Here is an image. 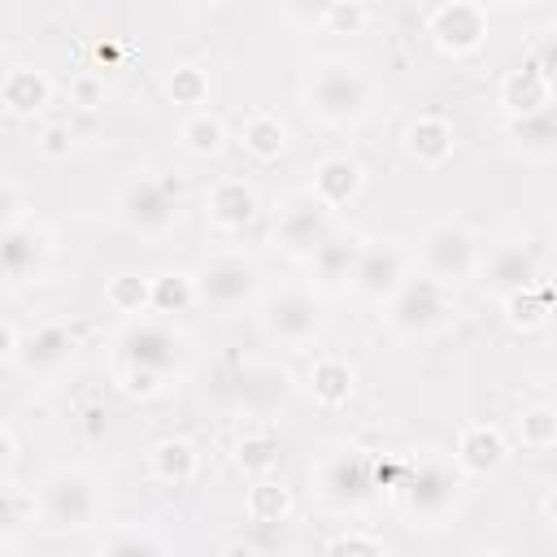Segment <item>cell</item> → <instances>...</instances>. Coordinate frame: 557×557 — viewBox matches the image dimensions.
<instances>
[{"instance_id":"32","label":"cell","mask_w":557,"mask_h":557,"mask_svg":"<svg viewBox=\"0 0 557 557\" xmlns=\"http://www.w3.org/2000/svg\"><path fill=\"white\" fill-rule=\"evenodd\" d=\"M191 305H196V283H191L187 270H165V274L152 278V300H148V309H157V313H183V309H191Z\"/></svg>"},{"instance_id":"8","label":"cell","mask_w":557,"mask_h":557,"mask_svg":"<svg viewBox=\"0 0 557 557\" xmlns=\"http://www.w3.org/2000/svg\"><path fill=\"white\" fill-rule=\"evenodd\" d=\"M117 366H135L170 383V374L187 366V335L165 318H139L117 335Z\"/></svg>"},{"instance_id":"48","label":"cell","mask_w":557,"mask_h":557,"mask_svg":"<svg viewBox=\"0 0 557 557\" xmlns=\"http://www.w3.org/2000/svg\"><path fill=\"white\" fill-rule=\"evenodd\" d=\"M479 557H509V553H500V548H492V553H479Z\"/></svg>"},{"instance_id":"18","label":"cell","mask_w":557,"mask_h":557,"mask_svg":"<svg viewBox=\"0 0 557 557\" xmlns=\"http://www.w3.org/2000/svg\"><path fill=\"white\" fill-rule=\"evenodd\" d=\"M361 183H366V174H361V165L352 161V157H344V152H331V157H322L318 165H313V178H309V196L322 205V209H348L357 196H361Z\"/></svg>"},{"instance_id":"45","label":"cell","mask_w":557,"mask_h":557,"mask_svg":"<svg viewBox=\"0 0 557 557\" xmlns=\"http://www.w3.org/2000/svg\"><path fill=\"white\" fill-rule=\"evenodd\" d=\"M17 339H22V335H17V331H13V326L0 318V361H13V352H17Z\"/></svg>"},{"instance_id":"27","label":"cell","mask_w":557,"mask_h":557,"mask_svg":"<svg viewBox=\"0 0 557 557\" xmlns=\"http://www.w3.org/2000/svg\"><path fill=\"white\" fill-rule=\"evenodd\" d=\"M283 461V448H278V435L270 426H252L239 435L235 444V466L248 474V479H270Z\"/></svg>"},{"instance_id":"39","label":"cell","mask_w":557,"mask_h":557,"mask_svg":"<svg viewBox=\"0 0 557 557\" xmlns=\"http://www.w3.org/2000/svg\"><path fill=\"white\" fill-rule=\"evenodd\" d=\"M100 557H161V544H157L148 531H117V535L100 548Z\"/></svg>"},{"instance_id":"47","label":"cell","mask_w":557,"mask_h":557,"mask_svg":"<svg viewBox=\"0 0 557 557\" xmlns=\"http://www.w3.org/2000/svg\"><path fill=\"white\" fill-rule=\"evenodd\" d=\"M218 557H257V548L244 544V540H226V544L218 548Z\"/></svg>"},{"instance_id":"40","label":"cell","mask_w":557,"mask_h":557,"mask_svg":"<svg viewBox=\"0 0 557 557\" xmlns=\"http://www.w3.org/2000/svg\"><path fill=\"white\" fill-rule=\"evenodd\" d=\"M70 100H74L78 109H100V104H104V74H96V70L74 74V78H70Z\"/></svg>"},{"instance_id":"20","label":"cell","mask_w":557,"mask_h":557,"mask_svg":"<svg viewBox=\"0 0 557 557\" xmlns=\"http://www.w3.org/2000/svg\"><path fill=\"white\" fill-rule=\"evenodd\" d=\"M500 109L509 117H527L540 109H553V74H544L535 61H522L505 70L500 78Z\"/></svg>"},{"instance_id":"9","label":"cell","mask_w":557,"mask_h":557,"mask_svg":"<svg viewBox=\"0 0 557 557\" xmlns=\"http://www.w3.org/2000/svg\"><path fill=\"white\" fill-rule=\"evenodd\" d=\"M418 257H422V274H426V278L453 287V283L479 274L483 248H479L474 231H466V226H457V222H435V226L422 235Z\"/></svg>"},{"instance_id":"21","label":"cell","mask_w":557,"mask_h":557,"mask_svg":"<svg viewBox=\"0 0 557 557\" xmlns=\"http://www.w3.org/2000/svg\"><path fill=\"white\" fill-rule=\"evenodd\" d=\"M457 148V131L448 117L440 113H418L409 126H405V152L422 165V170H440Z\"/></svg>"},{"instance_id":"13","label":"cell","mask_w":557,"mask_h":557,"mask_svg":"<svg viewBox=\"0 0 557 557\" xmlns=\"http://www.w3.org/2000/svg\"><path fill=\"white\" fill-rule=\"evenodd\" d=\"M409 278V261H405V248L396 239H366L361 244V257L352 265V278L348 287L361 296V300H374V305H387L392 292Z\"/></svg>"},{"instance_id":"15","label":"cell","mask_w":557,"mask_h":557,"mask_svg":"<svg viewBox=\"0 0 557 557\" xmlns=\"http://www.w3.org/2000/svg\"><path fill=\"white\" fill-rule=\"evenodd\" d=\"M426 30L435 39L440 52H453V57H466L483 44L487 35V9L474 4V0H444L431 9L426 17Z\"/></svg>"},{"instance_id":"2","label":"cell","mask_w":557,"mask_h":557,"mask_svg":"<svg viewBox=\"0 0 557 557\" xmlns=\"http://www.w3.org/2000/svg\"><path fill=\"white\" fill-rule=\"evenodd\" d=\"M461 492H466V479L461 470L440 457V453H422L413 461H405V474H400V509L413 527H444L448 513L461 505Z\"/></svg>"},{"instance_id":"37","label":"cell","mask_w":557,"mask_h":557,"mask_svg":"<svg viewBox=\"0 0 557 557\" xmlns=\"http://www.w3.org/2000/svg\"><path fill=\"white\" fill-rule=\"evenodd\" d=\"M313 17H318L331 35H357V30L370 22V4H357V0H331V4L313 9Z\"/></svg>"},{"instance_id":"33","label":"cell","mask_w":557,"mask_h":557,"mask_svg":"<svg viewBox=\"0 0 557 557\" xmlns=\"http://www.w3.org/2000/svg\"><path fill=\"white\" fill-rule=\"evenodd\" d=\"M518 444L531 448V453H548L557 444V413H553V405L540 400V405H527L518 413Z\"/></svg>"},{"instance_id":"31","label":"cell","mask_w":557,"mask_h":557,"mask_svg":"<svg viewBox=\"0 0 557 557\" xmlns=\"http://www.w3.org/2000/svg\"><path fill=\"white\" fill-rule=\"evenodd\" d=\"M244 509L252 522H283L292 513V492L274 479H252L248 496H244Z\"/></svg>"},{"instance_id":"5","label":"cell","mask_w":557,"mask_h":557,"mask_svg":"<svg viewBox=\"0 0 557 557\" xmlns=\"http://www.w3.org/2000/svg\"><path fill=\"white\" fill-rule=\"evenodd\" d=\"M35 509L39 518L52 527V531H87L96 518H100V487L87 470L78 466H57L44 483H39V496H35Z\"/></svg>"},{"instance_id":"42","label":"cell","mask_w":557,"mask_h":557,"mask_svg":"<svg viewBox=\"0 0 557 557\" xmlns=\"http://www.w3.org/2000/svg\"><path fill=\"white\" fill-rule=\"evenodd\" d=\"M35 148H39V157L61 161V157H70V148H74V131H70V126H48Z\"/></svg>"},{"instance_id":"26","label":"cell","mask_w":557,"mask_h":557,"mask_svg":"<svg viewBox=\"0 0 557 557\" xmlns=\"http://www.w3.org/2000/svg\"><path fill=\"white\" fill-rule=\"evenodd\" d=\"M196 466H200L196 448H191L187 440H178V435H165V440H157V444L148 448V470H152L157 483L183 487V483L196 479Z\"/></svg>"},{"instance_id":"1","label":"cell","mask_w":557,"mask_h":557,"mask_svg":"<svg viewBox=\"0 0 557 557\" xmlns=\"http://www.w3.org/2000/svg\"><path fill=\"white\" fill-rule=\"evenodd\" d=\"M305 109L326 126H357L374 104V78L361 61L322 57L305 74Z\"/></svg>"},{"instance_id":"12","label":"cell","mask_w":557,"mask_h":557,"mask_svg":"<svg viewBox=\"0 0 557 557\" xmlns=\"http://www.w3.org/2000/svg\"><path fill=\"white\" fill-rule=\"evenodd\" d=\"M48 257H52V235L44 222L22 218L0 231V283L4 287L35 283L48 270Z\"/></svg>"},{"instance_id":"11","label":"cell","mask_w":557,"mask_h":557,"mask_svg":"<svg viewBox=\"0 0 557 557\" xmlns=\"http://www.w3.org/2000/svg\"><path fill=\"white\" fill-rule=\"evenodd\" d=\"M331 231H335V213L322 209L309 191L287 196L283 209L274 213V248H283L287 257H300V261H309L326 244Z\"/></svg>"},{"instance_id":"4","label":"cell","mask_w":557,"mask_h":557,"mask_svg":"<svg viewBox=\"0 0 557 557\" xmlns=\"http://www.w3.org/2000/svg\"><path fill=\"white\" fill-rule=\"evenodd\" d=\"M191 283H196V305H209L218 313H231V309H244L248 300H257L261 292V265L235 248H222V252H209L196 270H191Z\"/></svg>"},{"instance_id":"36","label":"cell","mask_w":557,"mask_h":557,"mask_svg":"<svg viewBox=\"0 0 557 557\" xmlns=\"http://www.w3.org/2000/svg\"><path fill=\"white\" fill-rule=\"evenodd\" d=\"M104 300L117 313H144L148 300H152V278H144V274H113L109 287H104Z\"/></svg>"},{"instance_id":"30","label":"cell","mask_w":557,"mask_h":557,"mask_svg":"<svg viewBox=\"0 0 557 557\" xmlns=\"http://www.w3.org/2000/svg\"><path fill=\"white\" fill-rule=\"evenodd\" d=\"M500 305H505L509 326H518V331H535V326H544L548 313H553V300H548V283H544V278L531 283V287H522V292H513V296H505Z\"/></svg>"},{"instance_id":"16","label":"cell","mask_w":557,"mask_h":557,"mask_svg":"<svg viewBox=\"0 0 557 557\" xmlns=\"http://www.w3.org/2000/svg\"><path fill=\"white\" fill-rule=\"evenodd\" d=\"M70 357H74V331H70L65 322H44V326H35L30 335L17 339V352H13V361H17L22 374H30V379H48V374L65 370Z\"/></svg>"},{"instance_id":"25","label":"cell","mask_w":557,"mask_h":557,"mask_svg":"<svg viewBox=\"0 0 557 557\" xmlns=\"http://www.w3.org/2000/svg\"><path fill=\"white\" fill-rule=\"evenodd\" d=\"M352 387H357V374H352V366H348L344 357L322 352V357L309 366V392H313V400H318L322 409H339V405H348Z\"/></svg>"},{"instance_id":"3","label":"cell","mask_w":557,"mask_h":557,"mask_svg":"<svg viewBox=\"0 0 557 557\" xmlns=\"http://www.w3.org/2000/svg\"><path fill=\"white\" fill-rule=\"evenodd\" d=\"M183 213V183L174 174H135L117 191V218L126 231L144 239H161L178 226Z\"/></svg>"},{"instance_id":"28","label":"cell","mask_w":557,"mask_h":557,"mask_svg":"<svg viewBox=\"0 0 557 557\" xmlns=\"http://www.w3.org/2000/svg\"><path fill=\"white\" fill-rule=\"evenodd\" d=\"M509 135L513 144L535 157V161H548L557 152V122H553V109H540V113H527V117H509Z\"/></svg>"},{"instance_id":"23","label":"cell","mask_w":557,"mask_h":557,"mask_svg":"<svg viewBox=\"0 0 557 557\" xmlns=\"http://www.w3.org/2000/svg\"><path fill=\"white\" fill-rule=\"evenodd\" d=\"M361 244H366V239L344 235V231L335 226V231L326 235V244L309 257V270L318 274V283H326V287H348L352 265H357V257H361Z\"/></svg>"},{"instance_id":"14","label":"cell","mask_w":557,"mask_h":557,"mask_svg":"<svg viewBox=\"0 0 557 557\" xmlns=\"http://www.w3.org/2000/svg\"><path fill=\"white\" fill-rule=\"evenodd\" d=\"M474 278L483 283V292H492L496 300H505V296H513V292H522V287H531V283L544 278L540 274V248L527 244V239L500 244V248H492L479 261V274Z\"/></svg>"},{"instance_id":"46","label":"cell","mask_w":557,"mask_h":557,"mask_svg":"<svg viewBox=\"0 0 557 557\" xmlns=\"http://www.w3.org/2000/svg\"><path fill=\"white\" fill-rule=\"evenodd\" d=\"M13 453H17V440H13V431L0 422V470L13 461Z\"/></svg>"},{"instance_id":"24","label":"cell","mask_w":557,"mask_h":557,"mask_svg":"<svg viewBox=\"0 0 557 557\" xmlns=\"http://www.w3.org/2000/svg\"><path fill=\"white\" fill-rule=\"evenodd\" d=\"M239 148H244L252 161H274V157H283V148H287V126H283V117L270 113V109H252V113L239 122Z\"/></svg>"},{"instance_id":"35","label":"cell","mask_w":557,"mask_h":557,"mask_svg":"<svg viewBox=\"0 0 557 557\" xmlns=\"http://www.w3.org/2000/svg\"><path fill=\"white\" fill-rule=\"evenodd\" d=\"M165 96L174 100V104H183V109H200L205 100H209V74L200 70V65H174L170 74H165Z\"/></svg>"},{"instance_id":"41","label":"cell","mask_w":557,"mask_h":557,"mask_svg":"<svg viewBox=\"0 0 557 557\" xmlns=\"http://www.w3.org/2000/svg\"><path fill=\"white\" fill-rule=\"evenodd\" d=\"M117 379H122V392H131V396H157L165 387V379H157L148 370H135V366H117Z\"/></svg>"},{"instance_id":"34","label":"cell","mask_w":557,"mask_h":557,"mask_svg":"<svg viewBox=\"0 0 557 557\" xmlns=\"http://www.w3.org/2000/svg\"><path fill=\"white\" fill-rule=\"evenodd\" d=\"M244 396H248V409H252V413H270V409L283 405V396H287V374H283V370H270V366L248 370V374H244Z\"/></svg>"},{"instance_id":"6","label":"cell","mask_w":557,"mask_h":557,"mask_svg":"<svg viewBox=\"0 0 557 557\" xmlns=\"http://www.w3.org/2000/svg\"><path fill=\"white\" fill-rule=\"evenodd\" d=\"M448 313H453V287H444L426 274L405 278L392 292V300L383 305V322L400 339H422V335L440 331L448 322Z\"/></svg>"},{"instance_id":"22","label":"cell","mask_w":557,"mask_h":557,"mask_svg":"<svg viewBox=\"0 0 557 557\" xmlns=\"http://www.w3.org/2000/svg\"><path fill=\"white\" fill-rule=\"evenodd\" d=\"M48 100H52V83H48V74L35 70V65H13V70L0 78V104H4L13 117H35Z\"/></svg>"},{"instance_id":"29","label":"cell","mask_w":557,"mask_h":557,"mask_svg":"<svg viewBox=\"0 0 557 557\" xmlns=\"http://www.w3.org/2000/svg\"><path fill=\"white\" fill-rule=\"evenodd\" d=\"M178 144H183L191 157H218L222 144H226V126H222L218 113L196 109V113L183 117V126H178Z\"/></svg>"},{"instance_id":"43","label":"cell","mask_w":557,"mask_h":557,"mask_svg":"<svg viewBox=\"0 0 557 557\" xmlns=\"http://www.w3.org/2000/svg\"><path fill=\"white\" fill-rule=\"evenodd\" d=\"M326 557H383V548L370 535H344V540H335V548Z\"/></svg>"},{"instance_id":"7","label":"cell","mask_w":557,"mask_h":557,"mask_svg":"<svg viewBox=\"0 0 557 557\" xmlns=\"http://www.w3.org/2000/svg\"><path fill=\"white\" fill-rule=\"evenodd\" d=\"M261 331L283 348H309L326 326V300L309 287H278L261 300Z\"/></svg>"},{"instance_id":"44","label":"cell","mask_w":557,"mask_h":557,"mask_svg":"<svg viewBox=\"0 0 557 557\" xmlns=\"http://www.w3.org/2000/svg\"><path fill=\"white\" fill-rule=\"evenodd\" d=\"M13 222H22V191L9 178H0V231Z\"/></svg>"},{"instance_id":"17","label":"cell","mask_w":557,"mask_h":557,"mask_svg":"<svg viewBox=\"0 0 557 557\" xmlns=\"http://www.w3.org/2000/svg\"><path fill=\"white\" fill-rule=\"evenodd\" d=\"M509 461V440L500 426L492 422H474L457 435V448H453V466L461 470V479H487V474H500Z\"/></svg>"},{"instance_id":"19","label":"cell","mask_w":557,"mask_h":557,"mask_svg":"<svg viewBox=\"0 0 557 557\" xmlns=\"http://www.w3.org/2000/svg\"><path fill=\"white\" fill-rule=\"evenodd\" d=\"M252 218H257V191H252V183H244V178H218V183H209V191H205V222L213 231L235 235Z\"/></svg>"},{"instance_id":"49","label":"cell","mask_w":557,"mask_h":557,"mask_svg":"<svg viewBox=\"0 0 557 557\" xmlns=\"http://www.w3.org/2000/svg\"><path fill=\"white\" fill-rule=\"evenodd\" d=\"M0 557H17V553H13V548H4V544H0Z\"/></svg>"},{"instance_id":"10","label":"cell","mask_w":557,"mask_h":557,"mask_svg":"<svg viewBox=\"0 0 557 557\" xmlns=\"http://www.w3.org/2000/svg\"><path fill=\"white\" fill-rule=\"evenodd\" d=\"M313 487L326 505L335 509H348V505H361L374 487V466L361 448L352 444H339V448H326L313 466Z\"/></svg>"},{"instance_id":"38","label":"cell","mask_w":557,"mask_h":557,"mask_svg":"<svg viewBox=\"0 0 557 557\" xmlns=\"http://www.w3.org/2000/svg\"><path fill=\"white\" fill-rule=\"evenodd\" d=\"M26 513H35V496H26L17 483H0V540H9Z\"/></svg>"}]
</instances>
